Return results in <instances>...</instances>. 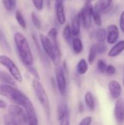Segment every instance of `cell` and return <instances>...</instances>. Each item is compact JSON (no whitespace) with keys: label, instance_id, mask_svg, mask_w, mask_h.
<instances>
[{"label":"cell","instance_id":"21","mask_svg":"<svg viewBox=\"0 0 124 125\" xmlns=\"http://www.w3.org/2000/svg\"><path fill=\"white\" fill-rule=\"evenodd\" d=\"M85 103L87 107L91 111H94L95 109V100L93 94L91 92H87L85 94Z\"/></svg>","mask_w":124,"mask_h":125},{"label":"cell","instance_id":"2","mask_svg":"<svg viewBox=\"0 0 124 125\" xmlns=\"http://www.w3.org/2000/svg\"><path fill=\"white\" fill-rule=\"evenodd\" d=\"M0 95L7 97L15 105L23 108L29 100V98L20 90L7 84H0Z\"/></svg>","mask_w":124,"mask_h":125},{"label":"cell","instance_id":"24","mask_svg":"<svg viewBox=\"0 0 124 125\" xmlns=\"http://www.w3.org/2000/svg\"><path fill=\"white\" fill-rule=\"evenodd\" d=\"M15 19H16V21L17 23H18V25L23 29H26V21L21 13V12L20 10H17L15 12Z\"/></svg>","mask_w":124,"mask_h":125},{"label":"cell","instance_id":"30","mask_svg":"<svg viewBox=\"0 0 124 125\" xmlns=\"http://www.w3.org/2000/svg\"><path fill=\"white\" fill-rule=\"evenodd\" d=\"M96 56H97V53L95 51V50L94 49V48L91 46L90 48V50H89V53H88V63L90 64H92L96 58Z\"/></svg>","mask_w":124,"mask_h":125},{"label":"cell","instance_id":"23","mask_svg":"<svg viewBox=\"0 0 124 125\" xmlns=\"http://www.w3.org/2000/svg\"><path fill=\"white\" fill-rule=\"evenodd\" d=\"M95 38L97 42L104 43V42L107 39V31L103 28H99L95 33Z\"/></svg>","mask_w":124,"mask_h":125},{"label":"cell","instance_id":"17","mask_svg":"<svg viewBox=\"0 0 124 125\" xmlns=\"http://www.w3.org/2000/svg\"><path fill=\"white\" fill-rule=\"evenodd\" d=\"M124 51V40L118 41L117 43L115 44V45L109 51L108 56L110 57H115L118 55H120Z\"/></svg>","mask_w":124,"mask_h":125},{"label":"cell","instance_id":"13","mask_svg":"<svg viewBox=\"0 0 124 125\" xmlns=\"http://www.w3.org/2000/svg\"><path fill=\"white\" fill-rule=\"evenodd\" d=\"M108 88H109L110 94L113 99L117 100L121 97L122 89L119 82L115 80L111 81L108 84Z\"/></svg>","mask_w":124,"mask_h":125},{"label":"cell","instance_id":"10","mask_svg":"<svg viewBox=\"0 0 124 125\" xmlns=\"http://www.w3.org/2000/svg\"><path fill=\"white\" fill-rule=\"evenodd\" d=\"M114 116L116 122L119 125L124 122V100L121 99L117 100L114 108Z\"/></svg>","mask_w":124,"mask_h":125},{"label":"cell","instance_id":"16","mask_svg":"<svg viewBox=\"0 0 124 125\" xmlns=\"http://www.w3.org/2000/svg\"><path fill=\"white\" fill-rule=\"evenodd\" d=\"M113 1H109V0H102V1H98L95 3L94 6H93L94 10L97 12L98 13H101L103 12L107 11L112 4Z\"/></svg>","mask_w":124,"mask_h":125},{"label":"cell","instance_id":"11","mask_svg":"<svg viewBox=\"0 0 124 125\" xmlns=\"http://www.w3.org/2000/svg\"><path fill=\"white\" fill-rule=\"evenodd\" d=\"M55 11L58 23L60 25H64L66 22V15L64 11V6L62 1H55Z\"/></svg>","mask_w":124,"mask_h":125},{"label":"cell","instance_id":"29","mask_svg":"<svg viewBox=\"0 0 124 125\" xmlns=\"http://www.w3.org/2000/svg\"><path fill=\"white\" fill-rule=\"evenodd\" d=\"M26 70H28V72L34 77V79L36 80H38L39 81L40 80V75H39V72L37 71V68L34 67L33 65L32 66H28V67H26Z\"/></svg>","mask_w":124,"mask_h":125},{"label":"cell","instance_id":"5","mask_svg":"<svg viewBox=\"0 0 124 125\" xmlns=\"http://www.w3.org/2000/svg\"><path fill=\"white\" fill-rule=\"evenodd\" d=\"M39 40L45 54L49 57V59L53 62V64L56 66H58L61 57V53H58L54 50L52 44L50 43V40H48L46 35L40 34Z\"/></svg>","mask_w":124,"mask_h":125},{"label":"cell","instance_id":"27","mask_svg":"<svg viewBox=\"0 0 124 125\" xmlns=\"http://www.w3.org/2000/svg\"><path fill=\"white\" fill-rule=\"evenodd\" d=\"M63 37L64 38V40L67 42H69L70 40L72 38V31H71V27L70 25L67 24L65 26V27L63 29V32H62Z\"/></svg>","mask_w":124,"mask_h":125},{"label":"cell","instance_id":"32","mask_svg":"<svg viewBox=\"0 0 124 125\" xmlns=\"http://www.w3.org/2000/svg\"><path fill=\"white\" fill-rule=\"evenodd\" d=\"M92 18H93V20H94V23H95L97 26H100L102 25V21L101 15H100V14H99V13H98L97 12H96V11H94V10L93 14H92Z\"/></svg>","mask_w":124,"mask_h":125},{"label":"cell","instance_id":"7","mask_svg":"<svg viewBox=\"0 0 124 125\" xmlns=\"http://www.w3.org/2000/svg\"><path fill=\"white\" fill-rule=\"evenodd\" d=\"M56 75V84L57 88L61 95H64L67 91V75L65 74L61 66H56L55 69Z\"/></svg>","mask_w":124,"mask_h":125},{"label":"cell","instance_id":"28","mask_svg":"<svg viewBox=\"0 0 124 125\" xmlns=\"http://www.w3.org/2000/svg\"><path fill=\"white\" fill-rule=\"evenodd\" d=\"M31 22H32L33 25L34 26V27L37 29H40L42 27V23H41L39 16L37 15V14L36 12H31Z\"/></svg>","mask_w":124,"mask_h":125},{"label":"cell","instance_id":"9","mask_svg":"<svg viewBox=\"0 0 124 125\" xmlns=\"http://www.w3.org/2000/svg\"><path fill=\"white\" fill-rule=\"evenodd\" d=\"M24 111L26 115L27 125H39V121L37 115L36 110L32 102L29 100L26 104L23 106Z\"/></svg>","mask_w":124,"mask_h":125},{"label":"cell","instance_id":"25","mask_svg":"<svg viewBox=\"0 0 124 125\" xmlns=\"http://www.w3.org/2000/svg\"><path fill=\"white\" fill-rule=\"evenodd\" d=\"M92 47L94 48V49L95 50L97 54H104L105 53H106L107 49L106 45H105L104 43H99V42H96L94 44Z\"/></svg>","mask_w":124,"mask_h":125},{"label":"cell","instance_id":"41","mask_svg":"<svg viewBox=\"0 0 124 125\" xmlns=\"http://www.w3.org/2000/svg\"><path fill=\"white\" fill-rule=\"evenodd\" d=\"M123 83H124V79H123Z\"/></svg>","mask_w":124,"mask_h":125},{"label":"cell","instance_id":"36","mask_svg":"<svg viewBox=\"0 0 124 125\" xmlns=\"http://www.w3.org/2000/svg\"><path fill=\"white\" fill-rule=\"evenodd\" d=\"M91 122H92V118L91 116H86L80 121L79 125H91Z\"/></svg>","mask_w":124,"mask_h":125},{"label":"cell","instance_id":"1","mask_svg":"<svg viewBox=\"0 0 124 125\" xmlns=\"http://www.w3.org/2000/svg\"><path fill=\"white\" fill-rule=\"evenodd\" d=\"M14 41L19 57L24 66H32L34 56L27 38L21 32L18 31L14 34Z\"/></svg>","mask_w":124,"mask_h":125},{"label":"cell","instance_id":"37","mask_svg":"<svg viewBox=\"0 0 124 125\" xmlns=\"http://www.w3.org/2000/svg\"><path fill=\"white\" fill-rule=\"evenodd\" d=\"M4 125H18L9 116V115H7V116H4Z\"/></svg>","mask_w":124,"mask_h":125},{"label":"cell","instance_id":"40","mask_svg":"<svg viewBox=\"0 0 124 125\" xmlns=\"http://www.w3.org/2000/svg\"><path fill=\"white\" fill-rule=\"evenodd\" d=\"M77 109H78V111H79L80 113H83V112L84 108H83V103H82L81 102H79V103H78Z\"/></svg>","mask_w":124,"mask_h":125},{"label":"cell","instance_id":"4","mask_svg":"<svg viewBox=\"0 0 124 125\" xmlns=\"http://www.w3.org/2000/svg\"><path fill=\"white\" fill-rule=\"evenodd\" d=\"M0 64L4 67L6 69H7L8 72L10 73V75L15 81L18 83L23 82V78L22 74L19 68L15 64V63L12 60V59H10L9 56L6 55H0Z\"/></svg>","mask_w":124,"mask_h":125},{"label":"cell","instance_id":"33","mask_svg":"<svg viewBox=\"0 0 124 125\" xmlns=\"http://www.w3.org/2000/svg\"><path fill=\"white\" fill-rule=\"evenodd\" d=\"M32 4L37 11H42L44 7V1H32Z\"/></svg>","mask_w":124,"mask_h":125},{"label":"cell","instance_id":"26","mask_svg":"<svg viewBox=\"0 0 124 125\" xmlns=\"http://www.w3.org/2000/svg\"><path fill=\"white\" fill-rule=\"evenodd\" d=\"M1 2L3 4L4 7L7 11L13 10L15 8L16 4H17V1L15 0H4Z\"/></svg>","mask_w":124,"mask_h":125},{"label":"cell","instance_id":"38","mask_svg":"<svg viewBox=\"0 0 124 125\" xmlns=\"http://www.w3.org/2000/svg\"><path fill=\"white\" fill-rule=\"evenodd\" d=\"M120 27L121 31L124 32V10L121 14V17H120Z\"/></svg>","mask_w":124,"mask_h":125},{"label":"cell","instance_id":"18","mask_svg":"<svg viewBox=\"0 0 124 125\" xmlns=\"http://www.w3.org/2000/svg\"><path fill=\"white\" fill-rule=\"evenodd\" d=\"M0 81H1L4 84L10 85L14 87H16L15 81L12 78V77L6 72L0 71Z\"/></svg>","mask_w":124,"mask_h":125},{"label":"cell","instance_id":"19","mask_svg":"<svg viewBox=\"0 0 124 125\" xmlns=\"http://www.w3.org/2000/svg\"><path fill=\"white\" fill-rule=\"evenodd\" d=\"M72 50L75 54H80L83 51V43L80 38L75 37L72 41Z\"/></svg>","mask_w":124,"mask_h":125},{"label":"cell","instance_id":"12","mask_svg":"<svg viewBox=\"0 0 124 125\" xmlns=\"http://www.w3.org/2000/svg\"><path fill=\"white\" fill-rule=\"evenodd\" d=\"M119 37V29L115 25H110L108 26L107 33V41L109 44H115Z\"/></svg>","mask_w":124,"mask_h":125},{"label":"cell","instance_id":"31","mask_svg":"<svg viewBox=\"0 0 124 125\" xmlns=\"http://www.w3.org/2000/svg\"><path fill=\"white\" fill-rule=\"evenodd\" d=\"M107 64L105 63V62L104 60H99L97 62V69L99 70V73H105L107 69Z\"/></svg>","mask_w":124,"mask_h":125},{"label":"cell","instance_id":"6","mask_svg":"<svg viewBox=\"0 0 124 125\" xmlns=\"http://www.w3.org/2000/svg\"><path fill=\"white\" fill-rule=\"evenodd\" d=\"M9 116L18 125H26L27 119L24 109L17 105H11L8 108Z\"/></svg>","mask_w":124,"mask_h":125},{"label":"cell","instance_id":"34","mask_svg":"<svg viewBox=\"0 0 124 125\" xmlns=\"http://www.w3.org/2000/svg\"><path fill=\"white\" fill-rule=\"evenodd\" d=\"M60 125H70V111L60 120Z\"/></svg>","mask_w":124,"mask_h":125},{"label":"cell","instance_id":"8","mask_svg":"<svg viewBox=\"0 0 124 125\" xmlns=\"http://www.w3.org/2000/svg\"><path fill=\"white\" fill-rule=\"evenodd\" d=\"M94 12L93 5L91 1H86L82 8L81 11L79 12L80 15L81 23L83 26L86 29H88L91 26L92 22V14Z\"/></svg>","mask_w":124,"mask_h":125},{"label":"cell","instance_id":"14","mask_svg":"<svg viewBox=\"0 0 124 125\" xmlns=\"http://www.w3.org/2000/svg\"><path fill=\"white\" fill-rule=\"evenodd\" d=\"M47 37L48 38L50 43L52 44L54 50L57 53H61L60 48H59V45H58V39H57V37H58V30H57V29L56 28H51L50 29V31L48 32Z\"/></svg>","mask_w":124,"mask_h":125},{"label":"cell","instance_id":"15","mask_svg":"<svg viewBox=\"0 0 124 125\" xmlns=\"http://www.w3.org/2000/svg\"><path fill=\"white\" fill-rule=\"evenodd\" d=\"M80 23H81V20H80V13L75 14L72 19V23H71V26H70L72 34L73 37H77L80 34Z\"/></svg>","mask_w":124,"mask_h":125},{"label":"cell","instance_id":"35","mask_svg":"<svg viewBox=\"0 0 124 125\" xmlns=\"http://www.w3.org/2000/svg\"><path fill=\"white\" fill-rule=\"evenodd\" d=\"M105 73L108 75H113L115 74V73H116V68L113 65L109 64V65L107 66V69H106Z\"/></svg>","mask_w":124,"mask_h":125},{"label":"cell","instance_id":"3","mask_svg":"<svg viewBox=\"0 0 124 125\" xmlns=\"http://www.w3.org/2000/svg\"><path fill=\"white\" fill-rule=\"evenodd\" d=\"M31 85H32L33 90L37 96L38 101L39 102L40 105L42 106L48 117H50V100H49V97H48L46 90L45 89V88H44L43 85L41 83V82L34 78H33V80H32Z\"/></svg>","mask_w":124,"mask_h":125},{"label":"cell","instance_id":"39","mask_svg":"<svg viewBox=\"0 0 124 125\" xmlns=\"http://www.w3.org/2000/svg\"><path fill=\"white\" fill-rule=\"evenodd\" d=\"M7 103L0 98V109H5L7 108Z\"/></svg>","mask_w":124,"mask_h":125},{"label":"cell","instance_id":"22","mask_svg":"<svg viewBox=\"0 0 124 125\" xmlns=\"http://www.w3.org/2000/svg\"><path fill=\"white\" fill-rule=\"evenodd\" d=\"M88 70V64L85 59H80L77 64V72L79 75H84Z\"/></svg>","mask_w":124,"mask_h":125},{"label":"cell","instance_id":"20","mask_svg":"<svg viewBox=\"0 0 124 125\" xmlns=\"http://www.w3.org/2000/svg\"><path fill=\"white\" fill-rule=\"evenodd\" d=\"M69 112L68 105L66 102H61L57 108V118L58 120H61Z\"/></svg>","mask_w":124,"mask_h":125}]
</instances>
